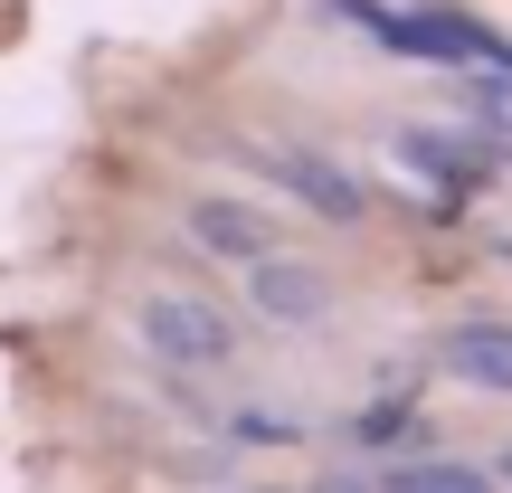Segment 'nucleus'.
<instances>
[{
    "mask_svg": "<svg viewBox=\"0 0 512 493\" xmlns=\"http://www.w3.org/2000/svg\"><path fill=\"white\" fill-rule=\"evenodd\" d=\"M256 493H275V484H256Z\"/></svg>",
    "mask_w": 512,
    "mask_h": 493,
    "instance_id": "1a4fd4ad",
    "label": "nucleus"
},
{
    "mask_svg": "<svg viewBox=\"0 0 512 493\" xmlns=\"http://www.w3.org/2000/svg\"><path fill=\"white\" fill-rule=\"evenodd\" d=\"M399 162L427 171V181H475L494 152H465V143H446V133H399Z\"/></svg>",
    "mask_w": 512,
    "mask_h": 493,
    "instance_id": "0eeeda50",
    "label": "nucleus"
},
{
    "mask_svg": "<svg viewBox=\"0 0 512 493\" xmlns=\"http://www.w3.org/2000/svg\"><path fill=\"white\" fill-rule=\"evenodd\" d=\"M133 332H143V351L171 361V370H219L228 351H238V323H228L209 294H171V285L133 304Z\"/></svg>",
    "mask_w": 512,
    "mask_h": 493,
    "instance_id": "f257e3e1",
    "label": "nucleus"
},
{
    "mask_svg": "<svg viewBox=\"0 0 512 493\" xmlns=\"http://www.w3.org/2000/svg\"><path fill=\"white\" fill-rule=\"evenodd\" d=\"M247 304H256L266 332H313L332 313V275L304 266V256H256L247 266Z\"/></svg>",
    "mask_w": 512,
    "mask_h": 493,
    "instance_id": "7ed1b4c3",
    "label": "nucleus"
},
{
    "mask_svg": "<svg viewBox=\"0 0 512 493\" xmlns=\"http://www.w3.org/2000/svg\"><path fill=\"white\" fill-rule=\"evenodd\" d=\"M247 162L266 171V181L285 190V200H304L313 219H342V228L361 219V181H351L342 162H323V152H304V143H256Z\"/></svg>",
    "mask_w": 512,
    "mask_h": 493,
    "instance_id": "f03ea898",
    "label": "nucleus"
},
{
    "mask_svg": "<svg viewBox=\"0 0 512 493\" xmlns=\"http://www.w3.org/2000/svg\"><path fill=\"white\" fill-rule=\"evenodd\" d=\"M437 361H446V380L484 389V399H512V323H494V313L456 323V332L437 342Z\"/></svg>",
    "mask_w": 512,
    "mask_h": 493,
    "instance_id": "20e7f679",
    "label": "nucleus"
},
{
    "mask_svg": "<svg viewBox=\"0 0 512 493\" xmlns=\"http://www.w3.org/2000/svg\"><path fill=\"white\" fill-rule=\"evenodd\" d=\"M313 493H380V475H361V465H332V475L313 484Z\"/></svg>",
    "mask_w": 512,
    "mask_h": 493,
    "instance_id": "6e6552de",
    "label": "nucleus"
},
{
    "mask_svg": "<svg viewBox=\"0 0 512 493\" xmlns=\"http://www.w3.org/2000/svg\"><path fill=\"white\" fill-rule=\"evenodd\" d=\"M503 475H512V456H503Z\"/></svg>",
    "mask_w": 512,
    "mask_h": 493,
    "instance_id": "9d476101",
    "label": "nucleus"
},
{
    "mask_svg": "<svg viewBox=\"0 0 512 493\" xmlns=\"http://www.w3.org/2000/svg\"><path fill=\"white\" fill-rule=\"evenodd\" d=\"M190 247L228 256V266H256V256H275V219L247 209V200H200V209H190Z\"/></svg>",
    "mask_w": 512,
    "mask_h": 493,
    "instance_id": "39448f33",
    "label": "nucleus"
},
{
    "mask_svg": "<svg viewBox=\"0 0 512 493\" xmlns=\"http://www.w3.org/2000/svg\"><path fill=\"white\" fill-rule=\"evenodd\" d=\"M380 493H484L475 465H456V456H399L380 475Z\"/></svg>",
    "mask_w": 512,
    "mask_h": 493,
    "instance_id": "423d86ee",
    "label": "nucleus"
}]
</instances>
